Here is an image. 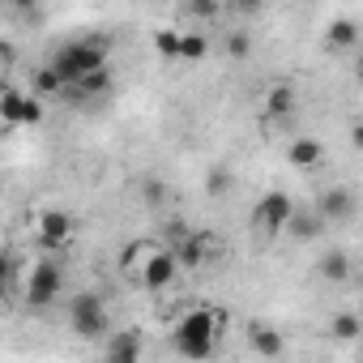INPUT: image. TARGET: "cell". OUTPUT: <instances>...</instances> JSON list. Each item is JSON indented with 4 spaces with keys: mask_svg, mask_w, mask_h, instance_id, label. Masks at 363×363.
<instances>
[{
    "mask_svg": "<svg viewBox=\"0 0 363 363\" xmlns=\"http://www.w3.org/2000/svg\"><path fill=\"white\" fill-rule=\"evenodd\" d=\"M0 120H5V124H39V120H43V103H39L35 94L5 90V103H0Z\"/></svg>",
    "mask_w": 363,
    "mask_h": 363,
    "instance_id": "7",
    "label": "cell"
},
{
    "mask_svg": "<svg viewBox=\"0 0 363 363\" xmlns=\"http://www.w3.org/2000/svg\"><path fill=\"white\" fill-rule=\"evenodd\" d=\"M52 94H65V82L43 65V69H35V99H52Z\"/></svg>",
    "mask_w": 363,
    "mask_h": 363,
    "instance_id": "21",
    "label": "cell"
},
{
    "mask_svg": "<svg viewBox=\"0 0 363 363\" xmlns=\"http://www.w3.org/2000/svg\"><path fill=\"white\" fill-rule=\"evenodd\" d=\"M107 39L103 35H86V39H73V43H65V48H56V56H52V73L65 82V90H73L86 73H94V69H107Z\"/></svg>",
    "mask_w": 363,
    "mask_h": 363,
    "instance_id": "1",
    "label": "cell"
},
{
    "mask_svg": "<svg viewBox=\"0 0 363 363\" xmlns=\"http://www.w3.org/2000/svg\"><path fill=\"white\" fill-rule=\"evenodd\" d=\"M231 184H235V179H231V171H227V167H210V175H206V189H210L214 197L231 193Z\"/></svg>",
    "mask_w": 363,
    "mask_h": 363,
    "instance_id": "23",
    "label": "cell"
},
{
    "mask_svg": "<svg viewBox=\"0 0 363 363\" xmlns=\"http://www.w3.org/2000/svg\"><path fill=\"white\" fill-rule=\"evenodd\" d=\"M295 103H299V94H295L291 82H274V86L265 90V116H269V120H286V116H295Z\"/></svg>",
    "mask_w": 363,
    "mask_h": 363,
    "instance_id": "13",
    "label": "cell"
},
{
    "mask_svg": "<svg viewBox=\"0 0 363 363\" xmlns=\"http://www.w3.org/2000/svg\"><path fill=\"white\" fill-rule=\"evenodd\" d=\"M141 197H145V206H158V201H167V184L162 179H141Z\"/></svg>",
    "mask_w": 363,
    "mask_h": 363,
    "instance_id": "25",
    "label": "cell"
},
{
    "mask_svg": "<svg viewBox=\"0 0 363 363\" xmlns=\"http://www.w3.org/2000/svg\"><path fill=\"white\" fill-rule=\"evenodd\" d=\"M350 269H354V265H350V257H346L342 248H329V252L316 261V274H320L325 282H346V278H350Z\"/></svg>",
    "mask_w": 363,
    "mask_h": 363,
    "instance_id": "16",
    "label": "cell"
},
{
    "mask_svg": "<svg viewBox=\"0 0 363 363\" xmlns=\"http://www.w3.org/2000/svg\"><path fill=\"white\" fill-rule=\"evenodd\" d=\"M103 363H141V329H120L107 342V359Z\"/></svg>",
    "mask_w": 363,
    "mask_h": 363,
    "instance_id": "12",
    "label": "cell"
},
{
    "mask_svg": "<svg viewBox=\"0 0 363 363\" xmlns=\"http://www.w3.org/2000/svg\"><path fill=\"white\" fill-rule=\"evenodd\" d=\"M69 325H73V333L86 337V342L107 337V333H111V316H107L103 295H94V291L73 295V299H69Z\"/></svg>",
    "mask_w": 363,
    "mask_h": 363,
    "instance_id": "3",
    "label": "cell"
},
{
    "mask_svg": "<svg viewBox=\"0 0 363 363\" xmlns=\"http://www.w3.org/2000/svg\"><path fill=\"white\" fill-rule=\"evenodd\" d=\"M359 333H363V325L354 312H337L329 320V342H359Z\"/></svg>",
    "mask_w": 363,
    "mask_h": 363,
    "instance_id": "18",
    "label": "cell"
},
{
    "mask_svg": "<svg viewBox=\"0 0 363 363\" xmlns=\"http://www.w3.org/2000/svg\"><path fill=\"white\" fill-rule=\"evenodd\" d=\"M286 158H291V167L308 171V167H316V162L325 158V145H320L316 137H295V141H291V150H286Z\"/></svg>",
    "mask_w": 363,
    "mask_h": 363,
    "instance_id": "14",
    "label": "cell"
},
{
    "mask_svg": "<svg viewBox=\"0 0 363 363\" xmlns=\"http://www.w3.org/2000/svg\"><path fill=\"white\" fill-rule=\"evenodd\" d=\"M354 206H359V201H354V189H329V193L316 197L312 210H316L320 223H346V218L354 214Z\"/></svg>",
    "mask_w": 363,
    "mask_h": 363,
    "instance_id": "8",
    "label": "cell"
},
{
    "mask_svg": "<svg viewBox=\"0 0 363 363\" xmlns=\"http://www.w3.org/2000/svg\"><path fill=\"white\" fill-rule=\"evenodd\" d=\"M154 52L167 56V60H175V56H179V30H175V26H162V30L154 35Z\"/></svg>",
    "mask_w": 363,
    "mask_h": 363,
    "instance_id": "22",
    "label": "cell"
},
{
    "mask_svg": "<svg viewBox=\"0 0 363 363\" xmlns=\"http://www.w3.org/2000/svg\"><path fill=\"white\" fill-rule=\"evenodd\" d=\"M286 235H295V240H316L320 231H325V223L316 218V210H303V206H295V214L286 218V227H282Z\"/></svg>",
    "mask_w": 363,
    "mask_h": 363,
    "instance_id": "15",
    "label": "cell"
},
{
    "mask_svg": "<svg viewBox=\"0 0 363 363\" xmlns=\"http://www.w3.org/2000/svg\"><path fill=\"white\" fill-rule=\"evenodd\" d=\"M295 214V201L282 193V189H274V193H265L261 201H257V214H252V223L265 231V235H282V227H286V218Z\"/></svg>",
    "mask_w": 363,
    "mask_h": 363,
    "instance_id": "5",
    "label": "cell"
},
{
    "mask_svg": "<svg viewBox=\"0 0 363 363\" xmlns=\"http://www.w3.org/2000/svg\"><path fill=\"white\" fill-rule=\"evenodd\" d=\"M206 52H210L206 35H197V30H179V56H175V60H206Z\"/></svg>",
    "mask_w": 363,
    "mask_h": 363,
    "instance_id": "20",
    "label": "cell"
},
{
    "mask_svg": "<svg viewBox=\"0 0 363 363\" xmlns=\"http://www.w3.org/2000/svg\"><path fill=\"white\" fill-rule=\"evenodd\" d=\"M175 274H179V265H175L171 248H150V257L137 265V278H141V286H150V291L171 286V282H175Z\"/></svg>",
    "mask_w": 363,
    "mask_h": 363,
    "instance_id": "6",
    "label": "cell"
},
{
    "mask_svg": "<svg viewBox=\"0 0 363 363\" xmlns=\"http://www.w3.org/2000/svg\"><path fill=\"white\" fill-rule=\"evenodd\" d=\"M184 13H189V18H218L223 9L214 5V0H193V5H184Z\"/></svg>",
    "mask_w": 363,
    "mask_h": 363,
    "instance_id": "26",
    "label": "cell"
},
{
    "mask_svg": "<svg viewBox=\"0 0 363 363\" xmlns=\"http://www.w3.org/2000/svg\"><path fill=\"white\" fill-rule=\"evenodd\" d=\"M5 90H9V86H0V103H5Z\"/></svg>",
    "mask_w": 363,
    "mask_h": 363,
    "instance_id": "28",
    "label": "cell"
},
{
    "mask_svg": "<svg viewBox=\"0 0 363 363\" xmlns=\"http://www.w3.org/2000/svg\"><path fill=\"white\" fill-rule=\"evenodd\" d=\"M248 346H252L261 359H278V354L286 350V337H282L274 325H261V320H252V325H248Z\"/></svg>",
    "mask_w": 363,
    "mask_h": 363,
    "instance_id": "11",
    "label": "cell"
},
{
    "mask_svg": "<svg viewBox=\"0 0 363 363\" xmlns=\"http://www.w3.org/2000/svg\"><path fill=\"white\" fill-rule=\"evenodd\" d=\"M325 39H329V48L346 52V48H354V43H359V22H354V18H333V22H329V30H325Z\"/></svg>",
    "mask_w": 363,
    "mask_h": 363,
    "instance_id": "17",
    "label": "cell"
},
{
    "mask_svg": "<svg viewBox=\"0 0 363 363\" xmlns=\"http://www.w3.org/2000/svg\"><path fill=\"white\" fill-rule=\"evenodd\" d=\"M9 278H13V252H0V291L9 286Z\"/></svg>",
    "mask_w": 363,
    "mask_h": 363,
    "instance_id": "27",
    "label": "cell"
},
{
    "mask_svg": "<svg viewBox=\"0 0 363 363\" xmlns=\"http://www.w3.org/2000/svg\"><path fill=\"white\" fill-rule=\"evenodd\" d=\"M35 227H39V244H43V248H65L69 235H73V218H69L65 210H43V214L35 218Z\"/></svg>",
    "mask_w": 363,
    "mask_h": 363,
    "instance_id": "9",
    "label": "cell"
},
{
    "mask_svg": "<svg viewBox=\"0 0 363 363\" xmlns=\"http://www.w3.org/2000/svg\"><path fill=\"white\" fill-rule=\"evenodd\" d=\"M206 248H210V235H206V231H189L184 240H175L171 257H175L179 269H197V265L206 261Z\"/></svg>",
    "mask_w": 363,
    "mask_h": 363,
    "instance_id": "10",
    "label": "cell"
},
{
    "mask_svg": "<svg viewBox=\"0 0 363 363\" xmlns=\"http://www.w3.org/2000/svg\"><path fill=\"white\" fill-rule=\"evenodd\" d=\"M73 90H77L82 99H103V94L111 90V69H94V73H86Z\"/></svg>",
    "mask_w": 363,
    "mask_h": 363,
    "instance_id": "19",
    "label": "cell"
},
{
    "mask_svg": "<svg viewBox=\"0 0 363 363\" xmlns=\"http://www.w3.org/2000/svg\"><path fill=\"white\" fill-rule=\"evenodd\" d=\"M60 286H65V269L56 265V261H39L30 274H26V308H48V303H56V295H60Z\"/></svg>",
    "mask_w": 363,
    "mask_h": 363,
    "instance_id": "4",
    "label": "cell"
},
{
    "mask_svg": "<svg viewBox=\"0 0 363 363\" xmlns=\"http://www.w3.org/2000/svg\"><path fill=\"white\" fill-rule=\"evenodd\" d=\"M175 350L184 354V359H193V363H201V359H210L214 354V342H218V320H214V312L210 308H193V312H184L179 316V325H175Z\"/></svg>",
    "mask_w": 363,
    "mask_h": 363,
    "instance_id": "2",
    "label": "cell"
},
{
    "mask_svg": "<svg viewBox=\"0 0 363 363\" xmlns=\"http://www.w3.org/2000/svg\"><path fill=\"white\" fill-rule=\"evenodd\" d=\"M248 52H252V35H248V30H231V35H227V56H231V60H244Z\"/></svg>",
    "mask_w": 363,
    "mask_h": 363,
    "instance_id": "24",
    "label": "cell"
}]
</instances>
